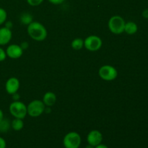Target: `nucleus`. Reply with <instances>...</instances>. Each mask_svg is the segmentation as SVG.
I'll return each mask as SVG.
<instances>
[{"label": "nucleus", "instance_id": "1", "mask_svg": "<svg viewBox=\"0 0 148 148\" xmlns=\"http://www.w3.org/2000/svg\"><path fill=\"white\" fill-rule=\"evenodd\" d=\"M29 36L36 41H43L47 37V30L43 24L39 22L33 21L27 26Z\"/></svg>", "mask_w": 148, "mask_h": 148}, {"label": "nucleus", "instance_id": "2", "mask_svg": "<svg viewBox=\"0 0 148 148\" xmlns=\"http://www.w3.org/2000/svg\"><path fill=\"white\" fill-rule=\"evenodd\" d=\"M125 21L119 15L112 16L108 20V26L110 31L116 35H120L124 32Z\"/></svg>", "mask_w": 148, "mask_h": 148}, {"label": "nucleus", "instance_id": "3", "mask_svg": "<svg viewBox=\"0 0 148 148\" xmlns=\"http://www.w3.org/2000/svg\"><path fill=\"white\" fill-rule=\"evenodd\" d=\"M10 114L14 118L23 119L27 114V106L23 102L19 101H14L11 103L9 107Z\"/></svg>", "mask_w": 148, "mask_h": 148}, {"label": "nucleus", "instance_id": "4", "mask_svg": "<svg viewBox=\"0 0 148 148\" xmlns=\"http://www.w3.org/2000/svg\"><path fill=\"white\" fill-rule=\"evenodd\" d=\"M81 143V136L76 132H68L63 139V145L65 148H79Z\"/></svg>", "mask_w": 148, "mask_h": 148}, {"label": "nucleus", "instance_id": "5", "mask_svg": "<svg viewBox=\"0 0 148 148\" xmlns=\"http://www.w3.org/2000/svg\"><path fill=\"white\" fill-rule=\"evenodd\" d=\"M46 106L40 100L32 101L27 106V114L31 117H38L45 111Z\"/></svg>", "mask_w": 148, "mask_h": 148}, {"label": "nucleus", "instance_id": "6", "mask_svg": "<svg viewBox=\"0 0 148 148\" xmlns=\"http://www.w3.org/2000/svg\"><path fill=\"white\" fill-rule=\"evenodd\" d=\"M100 77L105 81H113L116 79L118 71L111 65H103L98 71Z\"/></svg>", "mask_w": 148, "mask_h": 148}, {"label": "nucleus", "instance_id": "7", "mask_svg": "<svg viewBox=\"0 0 148 148\" xmlns=\"http://www.w3.org/2000/svg\"><path fill=\"white\" fill-rule=\"evenodd\" d=\"M103 41L97 36H90L84 40V46L90 51H97L102 47Z\"/></svg>", "mask_w": 148, "mask_h": 148}, {"label": "nucleus", "instance_id": "8", "mask_svg": "<svg viewBox=\"0 0 148 148\" xmlns=\"http://www.w3.org/2000/svg\"><path fill=\"white\" fill-rule=\"evenodd\" d=\"M103 138V134L101 132L96 130H91L88 133V136H87V142L89 145L95 147L102 143Z\"/></svg>", "mask_w": 148, "mask_h": 148}, {"label": "nucleus", "instance_id": "9", "mask_svg": "<svg viewBox=\"0 0 148 148\" xmlns=\"http://www.w3.org/2000/svg\"><path fill=\"white\" fill-rule=\"evenodd\" d=\"M5 51L7 56L12 59H19L23 54V50L22 48L20 47V45L17 44H11L8 46Z\"/></svg>", "mask_w": 148, "mask_h": 148}, {"label": "nucleus", "instance_id": "10", "mask_svg": "<svg viewBox=\"0 0 148 148\" xmlns=\"http://www.w3.org/2000/svg\"><path fill=\"white\" fill-rule=\"evenodd\" d=\"M20 88V81L17 77L9 78L5 83V90L10 95H13L18 91Z\"/></svg>", "mask_w": 148, "mask_h": 148}, {"label": "nucleus", "instance_id": "11", "mask_svg": "<svg viewBox=\"0 0 148 148\" xmlns=\"http://www.w3.org/2000/svg\"><path fill=\"white\" fill-rule=\"evenodd\" d=\"M12 37V33L11 29L6 27L0 28V46H4L8 44Z\"/></svg>", "mask_w": 148, "mask_h": 148}, {"label": "nucleus", "instance_id": "12", "mask_svg": "<svg viewBox=\"0 0 148 148\" xmlns=\"http://www.w3.org/2000/svg\"><path fill=\"white\" fill-rule=\"evenodd\" d=\"M42 101H43V103L45 104L46 106H52L54 105L56 102V94L53 92H51V91L46 92V93L44 94V95H43Z\"/></svg>", "mask_w": 148, "mask_h": 148}, {"label": "nucleus", "instance_id": "13", "mask_svg": "<svg viewBox=\"0 0 148 148\" xmlns=\"http://www.w3.org/2000/svg\"><path fill=\"white\" fill-rule=\"evenodd\" d=\"M138 30V26L134 22L129 21L125 23L124 25V32L128 35H134Z\"/></svg>", "mask_w": 148, "mask_h": 148}, {"label": "nucleus", "instance_id": "14", "mask_svg": "<svg viewBox=\"0 0 148 148\" xmlns=\"http://www.w3.org/2000/svg\"><path fill=\"white\" fill-rule=\"evenodd\" d=\"M11 127L13 130L16 132L20 131L24 127V122L21 119L14 118L11 122Z\"/></svg>", "mask_w": 148, "mask_h": 148}, {"label": "nucleus", "instance_id": "15", "mask_svg": "<svg viewBox=\"0 0 148 148\" xmlns=\"http://www.w3.org/2000/svg\"><path fill=\"white\" fill-rule=\"evenodd\" d=\"M20 21L22 24L28 25L33 21V17L30 13L24 12L20 15Z\"/></svg>", "mask_w": 148, "mask_h": 148}, {"label": "nucleus", "instance_id": "16", "mask_svg": "<svg viewBox=\"0 0 148 148\" xmlns=\"http://www.w3.org/2000/svg\"><path fill=\"white\" fill-rule=\"evenodd\" d=\"M71 46L74 50L79 51L82 49L84 46V40H82L80 38H77L74 39L71 43Z\"/></svg>", "mask_w": 148, "mask_h": 148}, {"label": "nucleus", "instance_id": "17", "mask_svg": "<svg viewBox=\"0 0 148 148\" xmlns=\"http://www.w3.org/2000/svg\"><path fill=\"white\" fill-rule=\"evenodd\" d=\"M11 127V123L7 119H3L0 121V132H7Z\"/></svg>", "mask_w": 148, "mask_h": 148}, {"label": "nucleus", "instance_id": "18", "mask_svg": "<svg viewBox=\"0 0 148 148\" xmlns=\"http://www.w3.org/2000/svg\"><path fill=\"white\" fill-rule=\"evenodd\" d=\"M7 18V13L4 9L0 7V25L4 24Z\"/></svg>", "mask_w": 148, "mask_h": 148}, {"label": "nucleus", "instance_id": "19", "mask_svg": "<svg viewBox=\"0 0 148 148\" xmlns=\"http://www.w3.org/2000/svg\"><path fill=\"white\" fill-rule=\"evenodd\" d=\"M44 0H27V2L29 5L32 6V7H36L43 3Z\"/></svg>", "mask_w": 148, "mask_h": 148}, {"label": "nucleus", "instance_id": "20", "mask_svg": "<svg viewBox=\"0 0 148 148\" xmlns=\"http://www.w3.org/2000/svg\"><path fill=\"white\" fill-rule=\"evenodd\" d=\"M7 58V53L6 51L2 49V48L0 47V62L4 61Z\"/></svg>", "mask_w": 148, "mask_h": 148}, {"label": "nucleus", "instance_id": "21", "mask_svg": "<svg viewBox=\"0 0 148 148\" xmlns=\"http://www.w3.org/2000/svg\"><path fill=\"white\" fill-rule=\"evenodd\" d=\"M51 4H55V5H59V4H62L65 0H48Z\"/></svg>", "mask_w": 148, "mask_h": 148}, {"label": "nucleus", "instance_id": "22", "mask_svg": "<svg viewBox=\"0 0 148 148\" xmlns=\"http://www.w3.org/2000/svg\"><path fill=\"white\" fill-rule=\"evenodd\" d=\"M7 147V143L5 140L2 137H0V148H6Z\"/></svg>", "mask_w": 148, "mask_h": 148}, {"label": "nucleus", "instance_id": "23", "mask_svg": "<svg viewBox=\"0 0 148 148\" xmlns=\"http://www.w3.org/2000/svg\"><path fill=\"white\" fill-rule=\"evenodd\" d=\"M20 47L22 48V49L24 51V50H26V49L28 48L29 44H28V43H27V41H23V42H22L21 44H20Z\"/></svg>", "mask_w": 148, "mask_h": 148}, {"label": "nucleus", "instance_id": "24", "mask_svg": "<svg viewBox=\"0 0 148 148\" xmlns=\"http://www.w3.org/2000/svg\"><path fill=\"white\" fill-rule=\"evenodd\" d=\"M142 15L144 18L148 19V9H145V10H143V13H142Z\"/></svg>", "mask_w": 148, "mask_h": 148}, {"label": "nucleus", "instance_id": "25", "mask_svg": "<svg viewBox=\"0 0 148 148\" xmlns=\"http://www.w3.org/2000/svg\"><path fill=\"white\" fill-rule=\"evenodd\" d=\"M12 26H13V24L11 21L7 22L5 24V27H7V28H9V29H11L12 27Z\"/></svg>", "mask_w": 148, "mask_h": 148}, {"label": "nucleus", "instance_id": "26", "mask_svg": "<svg viewBox=\"0 0 148 148\" xmlns=\"http://www.w3.org/2000/svg\"><path fill=\"white\" fill-rule=\"evenodd\" d=\"M12 96H13L12 98H13V100H14V101H18V99L20 98V95H19V94L17 93V92L13 94Z\"/></svg>", "mask_w": 148, "mask_h": 148}, {"label": "nucleus", "instance_id": "27", "mask_svg": "<svg viewBox=\"0 0 148 148\" xmlns=\"http://www.w3.org/2000/svg\"><path fill=\"white\" fill-rule=\"evenodd\" d=\"M95 148H108V147L107 145H106L101 143V144H99L98 145L95 146Z\"/></svg>", "mask_w": 148, "mask_h": 148}, {"label": "nucleus", "instance_id": "28", "mask_svg": "<svg viewBox=\"0 0 148 148\" xmlns=\"http://www.w3.org/2000/svg\"><path fill=\"white\" fill-rule=\"evenodd\" d=\"M4 118V113H3L2 110L0 109V121H1Z\"/></svg>", "mask_w": 148, "mask_h": 148}, {"label": "nucleus", "instance_id": "29", "mask_svg": "<svg viewBox=\"0 0 148 148\" xmlns=\"http://www.w3.org/2000/svg\"><path fill=\"white\" fill-rule=\"evenodd\" d=\"M85 148H95V147H94V146H92V145H90L88 144V145H87Z\"/></svg>", "mask_w": 148, "mask_h": 148}]
</instances>
